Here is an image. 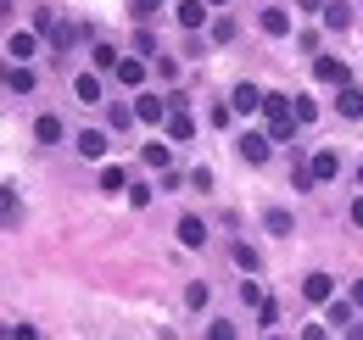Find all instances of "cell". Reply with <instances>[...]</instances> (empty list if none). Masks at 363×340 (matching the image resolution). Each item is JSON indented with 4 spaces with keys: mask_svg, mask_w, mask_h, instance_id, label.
<instances>
[{
    "mask_svg": "<svg viewBox=\"0 0 363 340\" xmlns=\"http://www.w3.org/2000/svg\"><path fill=\"white\" fill-rule=\"evenodd\" d=\"M207 6H224V0H207Z\"/></svg>",
    "mask_w": 363,
    "mask_h": 340,
    "instance_id": "41",
    "label": "cell"
},
{
    "mask_svg": "<svg viewBox=\"0 0 363 340\" xmlns=\"http://www.w3.org/2000/svg\"><path fill=\"white\" fill-rule=\"evenodd\" d=\"M347 301H352V307H363V279H352V290H347Z\"/></svg>",
    "mask_w": 363,
    "mask_h": 340,
    "instance_id": "38",
    "label": "cell"
},
{
    "mask_svg": "<svg viewBox=\"0 0 363 340\" xmlns=\"http://www.w3.org/2000/svg\"><path fill=\"white\" fill-rule=\"evenodd\" d=\"M140 79H145V62H135V56H123V62H118V84H129V89H135Z\"/></svg>",
    "mask_w": 363,
    "mask_h": 340,
    "instance_id": "20",
    "label": "cell"
},
{
    "mask_svg": "<svg viewBox=\"0 0 363 340\" xmlns=\"http://www.w3.org/2000/svg\"><path fill=\"white\" fill-rule=\"evenodd\" d=\"M135 112H140V123H162V118L174 112V101H162V95H140Z\"/></svg>",
    "mask_w": 363,
    "mask_h": 340,
    "instance_id": "6",
    "label": "cell"
},
{
    "mask_svg": "<svg viewBox=\"0 0 363 340\" xmlns=\"http://www.w3.org/2000/svg\"><path fill=\"white\" fill-rule=\"evenodd\" d=\"M157 73H162V79L174 84V79H179V62H174V56H157Z\"/></svg>",
    "mask_w": 363,
    "mask_h": 340,
    "instance_id": "34",
    "label": "cell"
},
{
    "mask_svg": "<svg viewBox=\"0 0 363 340\" xmlns=\"http://www.w3.org/2000/svg\"><path fill=\"white\" fill-rule=\"evenodd\" d=\"M302 340H330V329H324V324H308V329H302Z\"/></svg>",
    "mask_w": 363,
    "mask_h": 340,
    "instance_id": "37",
    "label": "cell"
},
{
    "mask_svg": "<svg viewBox=\"0 0 363 340\" xmlns=\"http://www.w3.org/2000/svg\"><path fill=\"white\" fill-rule=\"evenodd\" d=\"M235 262H240V268H246V273H257V268H263V256L252 251V246H235Z\"/></svg>",
    "mask_w": 363,
    "mask_h": 340,
    "instance_id": "26",
    "label": "cell"
},
{
    "mask_svg": "<svg viewBox=\"0 0 363 340\" xmlns=\"http://www.w3.org/2000/svg\"><path fill=\"white\" fill-rule=\"evenodd\" d=\"M11 340H40V329H34V324H17V329H11Z\"/></svg>",
    "mask_w": 363,
    "mask_h": 340,
    "instance_id": "36",
    "label": "cell"
},
{
    "mask_svg": "<svg viewBox=\"0 0 363 340\" xmlns=\"http://www.w3.org/2000/svg\"><path fill=\"white\" fill-rule=\"evenodd\" d=\"M291 184L296 190H313L318 178H313V162H291Z\"/></svg>",
    "mask_w": 363,
    "mask_h": 340,
    "instance_id": "24",
    "label": "cell"
},
{
    "mask_svg": "<svg viewBox=\"0 0 363 340\" xmlns=\"http://www.w3.org/2000/svg\"><path fill=\"white\" fill-rule=\"evenodd\" d=\"M101 190H106V196L129 190V173H123V168H101Z\"/></svg>",
    "mask_w": 363,
    "mask_h": 340,
    "instance_id": "22",
    "label": "cell"
},
{
    "mask_svg": "<svg viewBox=\"0 0 363 340\" xmlns=\"http://www.w3.org/2000/svg\"><path fill=\"white\" fill-rule=\"evenodd\" d=\"M6 223H23V207H17V190L6 184Z\"/></svg>",
    "mask_w": 363,
    "mask_h": 340,
    "instance_id": "32",
    "label": "cell"
},
{
    "mask_svg": "<svg viewBox=\"0 0 363 340\" xmlns=\"http://www.w3.org/2000/svg\"><path fill=\"white\" fill-rule=\"evenodd\" d=\"M335 112H341V118H363V89H335Z\"/></svg>",
    "mask_w": 363,
    "mask_h": 340,
    "instance_id": "12",
    "label": "cell"
},
{
    "mask_svg": "<svg viewBox=\"0 0 363 340\" xmlns=\"http://www.w3.org/2000/svg\"><path fill=\"white\" fill-rule=\"evenodd\" d=\"M358 178H363V168H358Z\"/></svg>",
    "mask_w": 363,
    "mask_h": 340,
    "instance_id": "42",
    "label": "cell"
},
{
    "mask_svg": "<svg viewBox=\"0 0 363 340\" xmlns=\"http://www.w3.org/2000/svg\"><path fill=\"white\" fill-rule=\"evenodd\" d=\"M235 151H240V157H246V162L257 168V162H269L274 140H269V134H240V140H235Z\"/></svg>",
    "mask_w": 363,
    "mask_h": 340,
    "instance_id": "2",
    "label": "cell"
},
{
    "mask_svg": "<svg viewBox=\"0 0 363 340\" xmlns=\"http://www.w3.org/2000/svg\"><path fill=\"white\" fill-rule=\"evenodd\" d=\"M79 40H84V28H79V23H56V28H50V45H56V50H73Z\"/></svg>",
    "mask_w": 363,
    "mask_h": 340,
    "instance_id": "13",
    "label": "cell"
},
{
    "mask_svg": "<svg viewBox=\"0 0 363 340\" xmlns=\"http://www.w3.org/2000/svg\"><path fill=\"white\" fill-rule=\"evenodd\" d=\"M313 118H318V106L308 101V95H296V123H313Z\"/></svg>",
    "mask_w": 363,
    "mask_h": 340,
    "instance_id": "31",
    "label": "cell"
},
{
    "mask_svg": "<svg viewBox=\"0 0 363 340\" xmlns=\"http://www.w3.org/2000/svg\"><path fill=\"white\" fill-rule=\"evenodd\" d=\"M240 301H246V307H263V301H269V296L257 290V279H246V285H240Z\"/></svg>",
    "mask_w": 363,
    "mask_h": 340,
    "instance_id": "29",
    "label": "cell"
},
{
    "mask_svg": "<svg viewBox=\"0 0 363 340\" xmlns=\"http://www.w3.org/2000/svg\"><path fill=\"white\" fill-rule=\"evenodd\" d=\"M190 134H196V123H190V112H184V106H174V112H168V140H174V145H184Z\"/></svg>",
    "mask_w": 363,
    "mask_h": 340,
    "instance_id": "9",
    "label": "cell"
},
{
    "mask_svg": "<svg viewBox=\"0 0 363 340\" xmlns=\"http://www.w3.org/2000/svg\"><path fill=\"white\" fill-rule=\"evenodd\" d=\"M296 6H302V11H318V0H296Z\"/></svg>",
    "mask_w": 363,
    "mask_h": 340,
    "instance_id": "40",
    "label": "cell"
},
{
    "mask_svg": "<svg viewBox=\"0 0 363 340\" xmlns=\"http://www.w3.org/2000/svg\"><path fill=\"white\" fill-rule=\"evenodd\" d=\"M335 173H341V157H335V151H318V157H313V178H318V184H330Z\"/></svg>",
    "mask_w": 363,
    "mask_h": 340,
    "instance_id": "16",
    "label": "cell"
},
{
    "mask_svg": "<svg viewBox=\"0 0 363 340\" xmlns=\"http://www.w3.org/2000/svg\"><path fill=\"white\" fill-rule=\"evenodd\" d=\"M263 223H269V234H291V212H279V207H274Z\"/></svg>",
    "mask_w": 363,
    "mask_h": 340,
    "instance_id": "27",
    "label": "cell"
},
{
    "mask_svg": "<svg viewBox=\"0 0 363 340\" xmlns=\"http://www.w3.org/2000/svg\"><path fill=\"white\" fill-rule=\"evenodd\" d=\"M90 62H95V73H118V62H123V56H118L112 45H95V50H90Z\"/></svg>",
    "mask_w": 363,
    "mask_h": 340,
    "instance_id": "19",
    "label": "cell"
},
{
    "mask_svg": "<svg viewBox=\"0 0 363 340\" xmlns=\"http://www.w3.org/2000/svg\"><path fill=\"white\" fill-rule=\"evenodd\" d=\"M263 34H274V40L291 34V11H285V6H269V11H263Z\"/></svg>",
    "mask_w": 363,
    "mask_h": 340,
    "instance_id": "11",
    "label": "cell"
},
{
    "mask_svg": "<svg viewBox=\"0 0 363 340\" xmlns=\"http://www.w3.org/2000/svg\"><path fill=\"white\" fill-rule=\"evenodd\" d=\"M263 118H269V140H291L296 134V95H269L263 101Z\"/></svg>",
    "mask_w": 363,
    "mask_h": 340,
    "instance_id": "1",
    "label": "cell"
},
{
    "mask_svg": "<svg viewBox=\"0 0 363 340\" xmlns=\"http://www.w3.org/2000/svg\"><path fill=\"white\" fill-rule=\"evenodd\" d=\"M129 11L145 23V17H157V11H162V0H129Z\"/></svg>",
    "mask_w": 363,
    "mask_h": 340,
    "instance_id": "28",
    "label": "cell"
},
{
    "mask_svg": "<svg viewBox=\"0 0 363 340\" xmlns=\"http://www.w3.org/2000/svg\"><path fill=\"white\" fill-rule=\"evenodd\" d=\"M145 162H151V168H168V145H162V140H157V145H145Z\"/></svg>",
    "mask_w": 363,
    "mask_h": 340,
    "instance_id": "30",
    "label": "cell"
},
{
    "mask_svg": "<svg viewBox=\"0 0 363 340\" xmlns=\"http://www.w3.org/2000/svg\"><path fill=\"white\" fill-rule=\"evenodd\" d=\"M263 101H269V95H263L257 84H235V95H229V106H235V112H246V118H252V112H263Z\"/></svg>",
    "mask_w": 363,
    "mask_h": 340,
    "instance_id": "4",
    "label": "cell"
},
{
    "mask_svg": "<svg viewBox=\"0 0 363 340\" xmlns=\"http://www.w3.org/2000/svg\"><path fill=\"white\" fill-rule=\"evenodd\" d=\"M6 50L17 56V67H28V56L40 50V40H34V34H11V40H6Z\"/></svg>",
    "mask_w": 363,
    "mask_h": 340,
    "instance_id": "15",
    "label": "cell"
},
{
    "mask_svg": "<svg viewBox=\"0 0 363 340\" xmlns=\"http://www.w3.org/2000/svg\"><path fill=\"white\" fill-rule=\"evenodd\" d=\"M73 145H79V157H106V134H101V128H79V140H73Z\"/></svg>",
    "mask_w": 363,
    "mask_h": 340,
    "instance_id": "8",
    "label": "cell"
},
{
    "mask_svg": "<svg viewBox=\"0 0 363 340\" xmlns=\"http://www.w3.org/2000/svg\"><path fill=\"white\" fill-rule=\"evenodd\" d=\"M347 23H352V11H347L341 0H335V6H324V28H335V34H341Z\"/></svg>",
    "mask_w": 363,
    "mask_h": 340,
    "instance_id": "23",
    "label": "cell"
},
{
    "mask_svg": "<svg viewBox=\"0 0 363 340\" xmlns=\"http://www.w3.org/2000/svg\"><path fill=\"white\" fill-rule=\"evenodd\" d=\"M34 140H40V145H56V140H62V118H40V123H34Z\"/></svg>",
    "mask_w": 363,
    "mask_h": 340,
    "instance_id": "21",
    "label": "cell"
},
{
    "mask_svg": "<svg viewBox=\"0 0 363 340\" xmlns=\"http://www.w3.org/2000/svg\"><path fill=\"white\" fill-rule=\"evenodd\" d=\"M324 324H335V329H352V301H330V312H324Z\"/></svg>",
    "mask_w": 363,
    "mask_h": 340,
    "instance_id": "18",
    "label": "cell"
},
{
    "mask_svg": "<svg viewBox=\"0 0 363 340\" xmlns=\"http://www.w3.org/2000/svg\"><path fill=\"white\" fill-rule=\"evenodd\" d=\"M302 296L330 307V301H335V279H330V273H308V279H302Z\"/></svg>",
    "mask_w": 363,
    "mask_h": 340,
    "instance_id": "5",
    "label": "cell"
},
{
    "mask_svg": "<svg viewBox=\"0 0 363 340\" xmlns=\"http://www.w3.org/2000/svg\"><path fill=\"white\" fill-rule=\"evenodd\" d=\"M73 95H79L84 106H95V101H101V79H95V73H79V79H73Z\"/></svg>",
    "mask_w": 363,
    "mask_h": 340,
    "instance_id": "17",
    "label": "cell"
},
{
    "mask_svg": "<svg viewBox=\"0 0 363 340\" xmlns=\"http://www.w3.org/2000/svg\"><path fill=\"white\" fill-rule=\"evenodd\" d=\"M135 118H140L135 106H118V101H112V112H106V123H112V128H129Z\"/></svg>",
    "mask_w": 363,
    "mask_h": 340,
    "instance_id": "25",
    "label": "cell"
},
{
    "mask_svg": "<svg viewBox=\"0 0 363 340\" xmlns=\"http://www.w3.org/2000/svg\"><path fill=\"white\" fill-rule=\"evenodd\" d=\"M34 84H40L34 67H11V73H6V89H11V95H34Z\"/></svg>",
    "mask_w": 363,
    "mask_h": 340,
    "instance_id": "14",
    "label": "cell"
},
{
    "mask_svg": "<svg viewBox=\"0 0 363 340\" xmlns=\"http://www.w3.org/2000/svg\"><path fill=\"white\" fill-rule=\"evenodd\" d=\"M352 223H358V229H363V196H358V201H352Z\"/></svg>",
    "mask_w": 363,
    "mask_h": 340,
    "instance_id": "39",
    "label": "cell"
},
{
    "mask_svg": "<svg viewBox=\"0 0 363 340\" xmlns=\"http://www.w3.org/2000/svg\"><path fill=\"white\" fill-rule=\"evenodd\" d=\"M313 73H318V84H335V89H347L352 79H347V62H335V56H318L313 62Z\"/></svg>",
    "mask_w": 363,
    "mask_h": 340,
    "instance_id": "3",
    "label": "cell"
},
{
    "mask_svg": "<svg viewBox=\"0 0 363 340\" xmlns=\"http://www.w3.org/2000/svg\"><path fill=\"white\" fill-rule=\"evenodd\" d=\"M207 340H235V324H213V329H207Z\"/></svg>",
    "mask_w": 363,
    "mask_h": 340,
    "instance_id": "35",
    "label": "cell"
},
{
    "mask_svg": "<svg viewBox=\"0 0 363 340\" xmlns=\"http://www.w3.org/2000/svg\"><path fill=\"white\" fill-rule=\"evenodd\" d=\"M174 17H179L184 28H190V34H196V28H201V23H207V0H179V6H174Z\"/></svg>",
    "mask_w": 363,
    "mask_h": 340,
    "instance_id": "7",
    "label": "cell"
},
{
    "mask_svg": "<svg viewBox=\"0 0 363 340\" xmlns=\"http://www.w3.org/2000/svg\"><path fill=\"white\" fill-rule=\"evenodd\" d=\"M179 240L190 251H201V246H207V223H201V217H179Z\"/></svg>",
    "mask_w": 363,
    "mask_h": 340,
    "instance_id": "10",
    "label": "cell"
},
{
    "mask_svg": "<svg viewBox=\"0 0 363 340\" xmlns=\"http://www.w3.org/2000/svg\"><path fill=\"white\" fill-rule=\"evenodd\" d=\"M213 40H218V45L235 40V23H229V17H218V23H213Z\"/></svg>",
    "mask_w": 363,
    "mask_h": 340,
    "instance_id": "33",
    "label": "cell"
}]
</instances>
